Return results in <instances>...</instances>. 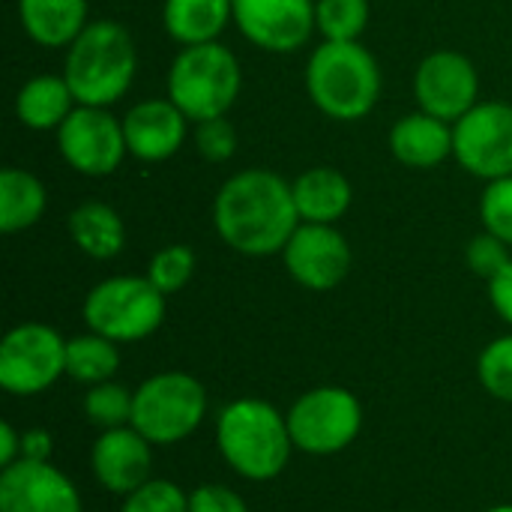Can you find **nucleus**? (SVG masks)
<instances>
[{
  "label": "nucleus",
  "instance_id": "24",
  "mask_svg": "<svg viewBox=\"0 0 512 512\" xmlns=\"http://www.w3.org/2000/svg\"><path fill=\"white\" fill-rule=\"evenodd\" d=\"M48 207V189L45 183L24 171V168H6L0 174V231L18 234L33 228Z\"/></svg>",
  "mask_w": 512,
  "mask_h": 512
},
{
  "label": "nucleus",
  "instance_id": "11",
  "mask_svg": "<svg viewBox=\"0 0 512 512\" xmlns=\"http://www.w3.org/2000/svg\"><path fill=\"white\" fill-rule=\"evenodd\" d=\"M57 150L72 171L84 177H108L129 156L123 120L108 108L78 105L57 129Z\"/></svg>",
  "mask_w": 512,
  "mask_h": 512
},
{
  "label": "nucleus",
  "instance_id": "9",
  "mask_svg": "<svg viewBox=\"0 0 512 512\" xmlns=\"http://www.w3.org/2000/svg\"><path fill=\"white\" fill-rule=\"evenodd\" d=\"M66 375V339L39 321L12 327L0 342V387L12 396H36Z\"/></svg>",
  "mask_w": 512,
  "mask_h": 512
},
{
  "label": "nucleus",
  "instance_id": "13",
  "mask_svg": "<svg viewBox=\"0 0 512 512\" xmlns=\"http://www.w3.org/2000/svg\"><path fill=\"white\" fill-rule=\"evenodd\" d=\"M288 276L309 291H333L351 270V246L336 225L300 222L282 249Z\"/></svg>",
  "mask_w": 512,
  "mask_h": 512
},
{
  "label": "nucleus",
  "instance_id": "22",
  "mask_svg": "<svg viewBox=\"0 0 512 512\" xmlns=\"http://www.w3.org/2000/svg\"><path fill=\"white\" fill-rule=\"evenodd\" d=\"M228 21H234V0H165L162 6V27L183 48L219 42Z\"/></svg>",
  "mask_w": 512,
  "mask_h": 512
},
{
  "label": "nucleus",
  "instance_id": "26",
  "mask_svg": "<svg viewBox=\"0 0 512 512\" xmlns=\"http://www.w3.org/2000/svg\"><path fill=\"white\" fill-rule=\"evenodd\" d=\"M315 24L330 42H360L369 24V0H315Z\"/></svg>",
  "mask_w": 512,
  "mask_h": 512
},
{
  "label": "nucleus",
  "instance_id": "10",
  "mask_svg": "<svg viewBox=\"0 0 512 512\" xmlns=\"http://www.w3.org/2000/svg\"><path fill=\"white\" fill-rule=\"evenodd\" d=\"M453 156L480 180H501L512 174V105L477 102L453 123Z\"/></svg>",
  "mask_w": 512,
  "mask_h": 512
},
{
  "label": "nucleus",
  "instance_id": "25",
  "mask_svg": "<svg viewBox=\"0 0 512 512\" xmlns=\"http://www.w3.org/2000/svg\"><path fill=\"white\" fill-rule=\"evenodd\" d=\"M120 369V348L117 342L99 336V333H84L66 342V375L93 387L105 384L117 375Z\"/></svg>",
  "mask_w": 512,
  "mask_h": 512
},
{
  "label": "nucleus",
  "instance_id": "38",
  "mask_svg": "<svg viewBox=\"0 0 512 512\" xmlns=\"http://www.w3.org/2000/svg\"><path fill=\"white\" fill-rule=\"evenodd\" d=\"M486 512H512V504H501V507H492V510Z\"/></svg>",
  "mask_w": 512,
  "mask_h": 512
},
{
  "label": "nucleus",
  "instance_id": "37",
  "mask_svg": "<svg viewBox=\"0 0 512 512\" xmlns=\"http://www.w3.org/2000/svg\"><path fill=\"white\" fill-rule=\"evenodd\" d=\"M21 459V435L15 432V426L9 420L0 423V471L15 465Z\"/></svg>",
  "mask_w": 512,
  "mask_h": 512
},
{
  "label": "nucleus",
  "instance_id": "31",
  "mask_svg": "<svg viewBox=\"0 0 512 512\" xmlns=\"http://www.w3.org/2000/svg\"><path fill=\"white\" fill-rule=\"evenodd\" d=\"M120 512H189V495L168 480H147L123 498Z\"/></svg>",
  "mask_w": 512,
  "mask_h": 512
},
{
  "label": "nucleus",
  "instance_id": "28",
  "mask_svg": "<svg viewBox=\"0 0 512 512\" xmlns=\"http://www.w3.org/2000/svg\"><path fill=\"white\" fill-rule=\"evenodd\" d=\"M195 252L183 243H171V246H162L153 258H150V267H147V279L165 294H177L183 291L192 276H195Z\"/></svg>",
  "mask_w": 512,
  "mask_h": 512
},
{
  "label": "nucleus",
  "instance_id": "8",
  "mask_svg": "<svg viewBox=\"0 0 512 512\" xmlns=\"http://www.w3.org/2000/svg\"><path fill=\"white\" fill-rule=\"evenodd\" d=\"M363 429L360 399L345 387H315L288 411L294 450L309 456H333L357 441Z\"/></svg>",
  "mask_w": 512,
  "mask_h": 512
},
{
  "label": "nucleus",
  "instance_id": "32",
  "mask_svg": "<svg viewBox=\"0 0 512 512\" xmlns=\"http://www.w3.org/2000/svg\"><path fill=\"white\" fill-rule=\"evenodd\" d=\"M195 150L201 153V159L222 165L237 153V129L228 117H213V120H201L195 123Z\"/></svg>",
  "mask_w": 512,
  "mask_h": 512
},
{
  "label": "nucleus",
  "instance_id": "14",
  "mask_svg": "<svg viewBox=\"0 0 512 512\" xmlns=\"http://www.w3.org/2000/svg\"><path fill=\"white\" fill-rule=\"evenodd\" d=\"M234 24L261 51H300L315 24V0H234Z\"/></svg>",
  "mask_w": 512,
  "mask_h": 512
},
{
  "label": "nucleus",
  "instance_id": "1",
  "mask_svg": "<svg viewBox=\"0 0 512 512\" xmlns=\"http://www.w3.org/2000/svg\"><path fill=\"white\" fill-rule=\"evenodd\" d=\"M213 225L222 243L240 255H282L300 225L291 183L270 168L231 174L213 201Z\"/></svg>",
  "mask_w": 512,
  "mask_h": 512
},
{
  "label": "nucleus",
  "instance_id": "35",
  "mask_svg": "<svg viewBox=\"0 0 512 512\" xmlns=\"http://www.w3.org/2000/svg\"><path fill=\"white\" fill-rule=\"evenodd\" d=\"M489 300L492 309L512 327V258L504 264V270L489 279Z\"/></svg>",
  "mask_w": 512,
  "mask_h": 512
},
{
  "label": "nucleus",
  "instance_id": "29",
  "mask_svg": "<svg viewBox=\"0 0 512 512\" xmlns=\"http://www.w3.org/2000/svg\"><path fill=\"white\" fill-rule=\"evenodd\" d=\"M477 375L489 396L512 405V333L492 339L483 348L477 360Z\"/></svg>",
  "mask_w": 512,
  "mask_h": 512
},
{
  "label": "nucleus",
  "instance_id": "4",
  "mask_svg": "<svg viewBox=\"0 0 512 512\" xmlns=\"http://www.w3.org/2000/svg\"><path fill=\"white\" fill-rule=\"evenodd\" d=\"M306 93L330 120H363L378 105L381 66L360 42L324 39L306 63Z\"/></svg>",
  "mask_w": 512,
  "mask_h": 512
},
{
  "label": "nucleus",
  "instance_id": "23",
  "mask_svg": "<svg viewBox=\"0 0 512 512\" xmlns=\"http://www.w3.org/2000/svg\"><path fill=\"white\" fill-rule=\"evenodd\" d=\"M72 243L93 261H111L126 246V225L111 204L84 201L66 219Z\"/></svg>",
  "mask_w": 512,
  "mask_h": 512
},
{
  "label": "nucleus",
  "instance_id": "36",
  "mask_svg": "<svg viewBox=\"0 0 512 512\" xmlns=\"http://www.w3.org/2000/svg\"><path fill=\"white\" fill-rule=\"evenodd\" d=\"M51 435L45 429H27L21 432V459L27 462H48L51 459Z\"/></svg>",
  "mask_w": 512,
  "mask_h": 512
},
{
  "label": "nucleus",
  "instance_id": "7",
  "mask_svg": "<svg viewBox=\"0 0 512 512\" xmlns=\"http://www.w3.org/2000/svg\"><path fill=\"white\" fill-rule=\"evenodd\" d=\"M207 414V390L186 372L150 375L132 402V429H138L153 447H171L186 441Z\"/></svg>",
  "mask_w": 512,
  "mask_h": 512
},
{
  "label": "nucleus",
  "instance_id": "20",
  "mask_svg": "<svg viewBox=\"0 0 512 512\" xmlns=\"http://www.w3.org/2000/svg\"><path fill=\"white\" fill-rule=\"evenodd\" d=\"M24 33L42 48H69L87 21V0H18Z\"/></svg>",
  "mask_w": 512,
  "mask_h": 512
},
{
  "label": "nucleus",
  "instance_id": "3",
  "mask_svg": "<svg viewBox=\"0 0 512 512\" xmlns=\"http://www.w3.org/2000/svg\"><path fill=\"white\" fill-rule=\"evenodd\" d=\"M216 444L222 459L252 483L276 480L294 453L288 417L264 399H237L216 420Z\"/></svg>",
  "mask_w": 512,
  "mask_h": 512
},
{
  "label": "nucleus",
  "instance_id": "17",
  "mask_svg": "<svg viewBox=\"0 0 512 512\" xmlns=\"http://www.w3.org/2000/svg\"><path fill=\"white\" fill-rule=\"evenodd\" d=\"M189 117L165 96L135 102L123 114V135L129 156L141 162H165L171 159L189 135Z\"/></svg>",
  "mask_w": 512,
  "mask_h": 512
},
{
  "label": "nucleus",
  "instance_id": "15",
  "mask_svg": "<svg viewBox=\"0 0 512 512\" xmlns=\"http://www.w3.org/2000/svg\"><path fill=\"white\" fill-rule=\"evenodd\" d=\"M0 512H81V495L51 462L18 459L0 471Z\"/></svg>",
  "mask_w": 512,
  "mask_h": 512
},
{
  "label": "nucleus",
  "instance_id": "33",
  "mask_svg": "<svg viewBox=\"0 0 512 512\" xmlns=\"http://www.w3.org/2000/svg\"><path fill=\"white\" fill-rule=\"evenodd\" d=\"M465 258H468L471 273H474V276H483V279L489 282V279H492L498 270H504V264L510 261V246H507L504 240H498L495 234L483 231V234H477V237L468 243Z\"/></svg>",
  "mask_w": 512,
  "mask_h": 512
},
{
  "label": "nucleus",
  "instance_id": "12",
  "mask_svg": "<svg viewBox=\"0 0 512 512\" xmlns=\"http://www.w3.org/2000/svg\"><path fill=\"white\" fill-rule=\"evenodd\" d=\"M414 96L420 111L456 123L480 102V72L459 51H432L414 72Z\"/></svg>",
  "mask_w": 512,
  "mask_h": 512
},
{
  "label": "nucleus",
  "instance_id": "5",
  "mask_svg": "<svg viewBox=\"0 0 512 512\" xmlns=\"http://www.w3.org/2000/svg\"><path fill=\"white\" fill-rule=\"evenodd\" d=\"M240 90V60L222 42L186 45L168 69V99L192 123L228 117Z\"/></svg>",
  "mask_w": 512,
  "mask_h": 512
},
{
  "label": "nucleus",
  "instance_id": "16",
  "mask_svg": "<svg viewBox=\"0 0 512 512\" xmlns=\"http://www.w3.org/2000/svg\"><path fill=\"white\" fill-rule=\"evenodd\" d=\"M150 447L153 444L132 426L102 432L90 450V468L96 483L114 495H132L150 480Z\"/></svg>",
  "mask_w": 512,
  "mask_h": 512
},
{
  "label": "nucleus",
  "instance_id": "2",
  "mask_svg": "<svg viewBox=\"0 0 512 512\" xmlns=\"http://www.w3.org/2000/svg\"><path fill=\"white\" fill-rule=\"evenodd\" d=\"M138 51L132 33L111 18L90 21L66 48L63 78L78 105L111 108L135 81Z\"/></svg>",
  "mask_w": 512,
  "mask_h": 512
},
{
  "label": "nucleus",
  "instance_id": "30",
  "mask_svg": "<svg viewBox=\"0 0 512 512\" xmlns=\"http://www.w3.org/2000/svg\"><path fill=\"white\" fill-rule=\"evenodd\" d=\"M480 219L489 234L512 246V174L486 183L480 195Z\"/></svg>",
  "mask_w": 512,
  "mask_h": 512
},
{
  "label": "nucleus",
  "instance_id": "19",
  "mask_svg": "<svg viewBox=\"0 0 512 512\" xmlns=\"http://www.w3.org/2000/svg\"><path fill=\"white\" fill-rule=\"evenodd\" d=\"M291 192L300 222H315V225H336L351 210L354 201L348 177L330 165L306 168L291 183Z\"/></svg>",
  "mask_w": 512,
  "mask_h": 512
},
{
  "label": "nucleus",
  "instance_id": "18",
  "mask_svg": "<svg viewBox=\"0 0 512 512\" xmlns=\"http://www.w3.org/2000/svg\"><path fill=\"white\" fill-rule=\"evenodd\" d=\"M390 153L396 162L429 171L453 156V123L426 111L405 114L390 129Z\"/></svg>",
  "mask_w": 512,
  "mask_h": 512
},
{
  "label": "nucleus",
  "instance_id": "21",
  "mask_svg": "<svg viewBox=\"0 0 512 512\" xmlns=\"http://www.w3.org/2000/svg\"><path fill=\"white\" fill-rule=\"evenodd\" d=\"M75 108L78 102L63 75H33L15 96V117L33 132H57Z\"/></svg>",
  "mask_w": 512,
  "mask_h": 512
},
{
  "label": "nucleus",
  "instance_id": "6",
  "mask_svg": "<svg viewBox=\"0 0 512 512\" xmlns=\"http://www.w3.org/2000/svg\"><path fill=\"white\" fill-rule=\"evenodd\" d=\"M84 324L117 345L153 336L165 321V294L147 276H111L84 297Z\"/></svg>",
  "mask_w": 512,
  "mask_h": 512
},
{
  "label": "nucleus",
  "instance_id": "27",
  "mask_svg": "<svg viewBox=\"0 0 512 512\" xmlns=\"http://www.w3.org/2000/svg\"><path fill=\"white\" fill-rule=\"evenodd\" d=\"M132 402H135V393H129L123 384H114V381L93 384L84 396V417L90 426L102 432L132 426Z\"/></svg>",
  "mask_w": 512,
  "mask_h": 512
},
{
  "label": "nucleus",
  "instance_id": "34",
  "mask_svg": "<svg viewBox=\"0 0 512 512\" xmlns=\"http://www.w3.org/2000/svg\"><path fill=\"white\" fill-rule=\"evenodd\" d=\"M189 512H249V507L234 489L219 486V483H204L192 489Z\"/></svg>",
  "mask_w": 512,
  "mask_h": 512
}]
</instances>
